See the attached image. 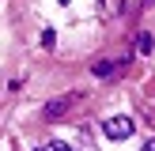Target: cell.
Masks as SVG:
<instances>
[{
	"label": "cell",
	"mask_w": 155,
	"mask_h": 151,
	"mask_svg": "<svg viewBox=\"0 0 155 151\" xmlns=\"http://www.w3.org/2000/svg\"><path fill=\"white\" fill-rule=\"evenodd\" d=\"M133 117H129V113H117V117H106L102 121V132L110 136V140H129V136H133Z\"/></svg>",
	"instance_id": "1"
},
{
	"label": "cell",
	"mask_w": 155,
	"mask_h": 151,
	"mask_svg": "<svg viewBox=\"0 0 155 151\" xmlns=\"http://www.w3.org/2000/svg\"><path fill=\"white\" fill-rule=\"evenodd\" d=\"M72 106H76V95H61V98H53V102H45L42 117H45V121H61Z\"/></svg>",
	"instance_id": "2"
},
{
	"label": "cell",
	"mask_w": 155,
	"mask_h": 151,
	"mask_svg": "<svg viewBox=\"0 0 155 151\" xmlns=\"http://www.w3.org/2000/svg\"><path fill=\"white\" fill-rule=\"evenodd\" d=\"M114 72H117L114 60H98V64H91V76H95V79H106V76H114Z\"/></svg>",
	"instance_id": "3"
},
{
	"label": "cell",
	"mask_w": 155,
	"mask_h": 151,
	"mask_svg": "<svg viewBox=\"0 0 155 151\" xmlns=\"http://www.w3.org/2000/svg\"><path fill=\"white\" fill-rule=\"evenodd\" d=\"M136 49H140V53H151V34H140V38H136Z\"/></svg>",
	"instance_id": "4"
},
{
	"label": "cell",
	"mask_w": 155,
	"mask_h": 151,
	"mask_svg": "<svg viewBox=\"0 0 155 151\" xmlns=\"http://www.w3.org/2000/svg\"><path fill=\"white\" fill-rule=\"evenodd\" d=\"M38 151H57V143H42V147H38Z\"/></svg>",
	"instance_id": "5"
},
{
	"label": "cell",
	"mask_w": 155,
	"mask_h": 151,
	"mask_svg": "<svg viewBox=\"0 0 155 151\" xmlns=\"http://www.w3.org/2000/svg\"><path fill=\"white\" fill-rule=\"evenodd\" d=\"M61 4H68V0H61Z\"/></svg>",
	"instance_id": "6"
}]
</instances>
